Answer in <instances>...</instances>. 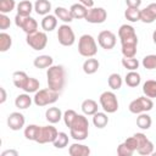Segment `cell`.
I'll return each instance as SVG.
<instances>
[{
  "label": "cell",
  "instance_id": "1",
  "mask_svg": "<svg viewBox=\"0 0 156 156\" xmlns=\"http://www.w3.org/2000/svg\"><path fill=\"white\" fill-rule=\"evenodd\" d=\"M48 87L55 91L61 93L66 84V69L62 65H52L46 71Z\"/></svg>",
  "mask_w": 156,
  "mask_h": 156
},
{
  "label": "cell",
  "instance_id": "2",
  "mask_svg": "<svg viewBox=\"0 0 156 156\" xmlns=\"http://www.w3.org/2000/svg\"><path fill=\"white\" fill-rule=\"evenodd\" d=\"M89 134V121L85 115H77L74 122L69 127V136L76 141H83Z\"/></svg>",
  "mask_w": 156,
  "mask_h": 156
},
{
  "label": "cell",
  "instance_id": "3",
  "mask_svg": "<svg viewBox=\"0 0 156 156\" xmlns=\"http://www.w3.org/2000/svg\"><path fill=\"white\" fill-rule=\"evenodd\" d=\"M58 98H60V93L55 91L48 87L44 89H39L37 93H34L33 102L38 107H44V106L55 104L58 100Z\"/></svg>",
  "mask_w": 156,
  "mask_h": 156
},
{
  "label": "cell",
  "instance_id": "4",
  "mask_svg": "<svg viewBox=\"0 0 156 156\" xmlns=\"http://www.w3.org/2000/svg\"><path fill=\"white\" fill-rule=\"evenodd\" d=\"M78 52L83 57H94L98 52V44L93 35L83 34L78 39Z\"/></svg>",
  "mask_w": 156,
  "mask_h": 156
},
{
  "label": "cell",
  "instance_id": "5",
  "mask_svg": "<svg viewBox=\"0 0 156 156\" xmlns=\"http://www.w3.org/2000/svg\"><path fill=\"white\" fill-rule=\"evenodd\" d=\"M152 107H154L152 99L144 95V96H139V98L134 99L133 101H130V104L128 106V110H129V112H132L134 115H139V113L151 111Z\"/></svg>",
  "mask_w": 156,
  "mask_h": 156
},
{
  "label": "cell",
  "instance_id": "6",
  "mask_svg": "<svg viewBox=\"0 0 156 156\" xmlns=\"http://www.w3.org/2000/svg\"><path fill=\"white\" fill-rule=\"evenodd\" d=\"M100 106L106 113H115L118 110V99L113 91H104L99 98Z\"/></svg>",
  "mask_w": 156,
  "mask_h": 156
},
{
  "label": "cell",
  "instance_id": "7",
  "mask_svg": "<svg viewBox=\"0 0 156 156\" xmlns=\"http://www.w3.org/2000/svg\"><path fill=\"white\" fill-rule=\"evenodd\" d=\"M57 40L62 46H72L76 41V34L68 23H63L57 28Z\"/></svg>",
  "mask_w": 156,
  "mask_h": 156
},
{
  "label": "cell",
  "instance_id": "8",
  "mask_svg": "<svg viewBox=\"0 0 156 156\" xmlns=\"http://www.w3.org/2000/svg\"><path fill=\"white\" fill-rule=\"evenodd\" d=\"M26 43L29 45V48H32L33 50H43L46 48L48 45V35L43 30V32H34V33H30V34H27V38H26Z\"/></svg>",
  "mask_w": 156,
  "mask_h": 156
},
{
  "label": "cell",
  "instance_id": "9",
  "mask_svg": "<svg viewBox=\"0 0 156 156\" xmlns=\"http://www.w3.org/2000/svg\"><path fill=\"white\" fill-rule=\"evenodd\" d=\"M15 24L21 28L26 34H30L38 30V22L32 16H21L16 13L15 16Z\"/></svg>",
  "mask_w": 156,
  "mask_h": 156
},
{
  "label": "cell",
  "instance_id": "10",
  "mask_svg": "<svg viewBox=\"0 0 156 156\" xmlns=\"http://www.w3.org/2000/svg\"><path fill=\"white\" fill-rule=\"evenodd\" d=\"M118 38L121 40V45L123 44H138V35L135 29L130 24H122L118 29Z\"/></svg>",
  "mask_w": 156,
  "mask_h": 156
},
{
  "label": "cell",
  "instance_id": "11",
  "mask_svg": "<svg viewBox=\"0 0 156 156\" xmlns=\"http://www.w3.org/2000/svg\"><path fill=\"white\" fill-rule=\"evenodd\" d=\"M138 141V150L136 152L139 155L143 156H147V155H152L154 152V144L152 141L144 134V133H135L133 134Z\"/></svg>",
  "mask_w": 156,
  "mask_h": 156
},
{
  "label": "cell",
  "instance_id": "12",
  "mask_svg": "<svg viewBox=\"0 0 156 156\" xmlns=\"http://www.w3.org/2000/svg\"><path fill=\"white\" fill-rule=\"evenodd\" d=\"M107 18V11L104 7H90L88 9V13L85 16V21L93 24L104 23Z\"/></svg>",
  "mask_w": 156,
  "mask_h": 156
},
{
  "label": "cell",
  "instance_id": "13",
  "mask_svg": "<svg viewBox=\"0 0 156 156\" xmlns=\"http://www.w3.org/2000/svg\"><path fill=\"white\" fill-rule=\"evenodd\" d=\"M58 132L57 129L50 123L48 126H41L40 128V133L38 136L37 143L38 144H48V143H54V140L56 139Z\"/></svg>",
  "mask_w": 156,
  "mask_h": 156
},
{
  "label": "cell",
  "instance_id": "14",
  "mask_svg": "<svg viewBox=\"0 0 156 156\" xmlns=\"http://www.w3.org/2000/svg\"><path fill=\"white\" fill-rule=\"evenodd\" d=\"M98 43L105 50H111L117 43V37L111 30H101L98 34Z\"/></svg>",
  "mask_w": 156,
  "mask_h": 156
},
{
  "label": "cell",
  "instance_id": "15",
  "mask_svg": "<svg viewBox=\"0 0 156 156\" xmlns=\"http://www.w3.org/2000/svg\"><path fill=\"white\" fill-rule=\"evenodd\" d=\"M26 124V118L24 115L21 113L20 111L11 112L7 117V126L11 130H20L24 127Z\"/></svg>",
  "mask_w": 156,
  "mask_h": 156
},
{
  "label": "cell",
  "instance_id": "16",
  "mask_svg": "<svg viewBox=\"0 0 156 156\" xmlns=\"http://www.w3.org/2000/svg\"><path fill=\"white\" fill-rule=\"evenodd\" d=\"M156 20V2L149 4L146 7L140 10V21L143 23H152Z\"/></svg>",
  "mask_w": 156,
  "mask_h": 156
},
{
  "label": "cell",
  "instance_id": "17",
  "mask_svg": "<svg viewBox=\"0 0 156 156\" xmlns=\"http://www.w3.org/2000/svg\"><path fill=\"white\" fill-rule=\"evenodd\" d=\"M90 152V147L80 143H74L68 147V154L71 156H89Z\"/></svg>",
  "mask_w": 156,
  "mask_h": 156
},
{
  "label": "cell",
  "instance_id": "18",
  "mask_svg": "<svg viewBox=\"0 0 156 156\" xmlns=\"http://www.w3.org/2000/svg\"><path fill=\"white\" fill-rule=\"evenodd\" d=\"M57 17L55 15H45L43 16V20L40 22V26H41V29L44 32H52L54 29H56L57 27Z\"/></svg>",
  "mask_w": 156,
  "mask_h": 156
},
{
  "label": "cell",
  "instance_id": "19",
  "mask_svg": "<svg viewBox=\"0 0 156 156\" xmlns=\"http://www.w3.org/2000/svg\"><path fill=\"white\" fill-rule=\"evenodd\" d=\"M62 117H63V113H62V111L58 107L52 106V107H49L45 111V118L51 124H55V123L60 122L62 119Z\"/></svg>",
  "mask_w": 156,
  "mask_h": 156
},
{
  "label": "cell",
  "instance_id": "20",
  "mask_svg": "<svg viewBox=\"0 0 156 156\" xmlns=\"http://www.w3.org/2000/svg\"><path fill=\"white\" fill-rule=\"evenodd\" d=\"M33 65L35 68L38 69H44V68H49L50 66L54 65V58L50 55H39L34 58Z\"/></svg>",
  "mask_w": 156,
  "mask_h": 156
},
{
  "label": "cell",
  "instance_id": "21",
  "mask_svg": "<svg viewBox=\"0 0 156 156\" xmlns=\"http://www.w3.org/2000/svg\"><path fill=\"white\" fill-rule=\"evenodd\" d=\"M28 79H29V76H28L24 71H16V72H13V74H12L13 85H15L16 88H18V89H22V90H23V88L26 87Z\"/></svg>",
  "mask_w": 156,
  "mask_h": 156
},
{
  "label": "cell",
  "instance_id": "22",
  "mask_svg": "<svg viewBox=\"0 0 156 156\" xmlns=\"http://www.w3.org/2000/svg\"><path fill=\"white\" fill-rule=\"evenodd\" d=\"M99 67H100V62L95 57H88L83 62V72L85 74H94V73H96Z\"/></svg>",
  "mask_w": 156,
  "mask_h": 156
},
{
  "label": "cell",
  "instance_id": "23",
  "mask_svg": "<svg viewBox=\"0 0 156 156\" xmlns=\"http://www.w3.org/2000/svg\"><path fill=\"white\" fill-rule=\"evenodd\" d=\"M32 102H33V98H30L28 93L20 94V95H17L16 99H15V106H16L18 110H26V108L30 107Z\"/></svg>",
  "mask_w": 156,
  "mask_h": 156
},
{
  "label": "cell",
  "instance_id": "24",
  "mask_svg": "<svg viewBox=\"0 0 156 156\" xmlns=\"http://www.w3.org/2000/svg\"><path fill=\"white\" fill-rule=\"evenodd\" d=\"M80 108H82V112L85 115V116H93L95 112L99 111V106H98V102L93 99H85L82 105H80Z\"/></svg>",
  "mask_w": 156,
  "mask_h": 156
},
{
  "label": "cell",
  "instance_id": "25",
  "mask_svg": "<svg viewBox=\"0 0 156 156\" xmlns=\"http://www.w3.org/2000/svg\"><path fill=\"white\" fill-rule=\"evenodd\" d=\"M40 128H41V126H38V124H28L27 127H24V130H23L24 138L27 140L37 143L39 133H40Z\"/></svg>",
  "mask_w": 156,
  "mask_h": 156
},
{
  "label": "cell",
  "instance_id": "26",
  "mask_svg": "<svg viewBox=\"0 0 156 156\" xmlns=\"http://www.w3.org/2000/svg\"><path fill=\"white\" fill-rule=\"evenodd\" d=\"M69 11H71L73 20H82V18H85V16L88 13V7L80 2H77L69 7Z\"/></svg>",
  "mask_w": 156,
  "mask_h": 156
},
{
  "label": "cell",
  "instance_id": "27",
  "mask_svg": "<svg viewBox=\"0 0 156 156\" xmlns=\"http://www.w3.org/2000/svg\"><path fill=\"white\" fill-rule=\"evenodd\" d=\"M34 11L40 16L49 15L51 11V2L49 0H37L34 2Z\"/></svg>",
  "mask_w": 156,
  "mask_h": 156
},
{
  "label": "cell",
  "instance_id": "28",
  "mask_svg": "<svg viewBox=\"0 0 156 156\" xmlns=\"http://www.w3.org/2000/svg\"><path fill=\"white\" fill-rule=\"evenodd\" d=\"M54 12H55V16H56L60 21H62L63 23H71V22L73 21V17H72V15H71L69 9H66V7H63V6H57V7L54 10Z\"/></svg>",
  "mask_w": 156,
  "mask_h": 156
},
{
  "label": "cell",
  "instance_id": "29",
  "mask_svg": "<svg viewBox=\"0 0 156 156\" xmlns=\"http://www.w3.org/2000/svg\"><path fill=\"white\" fill-rule=\"evenodd\" d=\"M107 123H108V117H107V113L105 111L104 112L98 111V112H95L93 115V124H94V127H96L99 129H102V128H105L107 126Z\"/></svg>",
  "mask_w": 156,
  "mask_h": 156
},
{
  "label": "cell",
  "instance_id": "30",
  "mask_svg": "<svg viewBox=\"0 0 156 156\" xmlns=\"http://www.w3.org/2000/svg\"><path fill=\"white\" fill-rule=\"evenodd\" d=\"M124 82L129 88H136L141 82V77L136 71H129L124 77Z\"/></svg>",
  "mask_w": 156,
  "mask_h": 156
},
{
  "label": "cell",
  "instance_id": "31",
  "mask_svg": "<svg viewBox=\"0 0 156 156\" xmlns=\"http://www.w3.org/2000/svg\"><path fill=\"white\" fill-rule=\"evenodd\" d=\"M17 13L21 16H30L32 11L34 10V5L29 0H22L17 4Z\"/></svg>",
  "mask_w": 156,
  "mask_h": 156
},
{
  "label": "cell",
  "instance_id": "32",
  "mask_svg": "<svg viewBox=\"0 0 156 156\" xmlns=\"http://www.w3.org/2000/svg\"><path fill=\"white\" fill-rule=\"evenodd\" d=\"M152 124V119L150 117V115H147V112H144V113H139L138 117H136V126L143 129V130H147L150 129Z\"/></svg>",
  "mask_w": 156,
  "mask_h": 156
},
{
  "label": "cell",
  "instance_id": "33",
  "mask_svg": "<svg viewBox=\"0 0 156 156\" xmlns=\"http://www.w3.org/2000/svg\"><path fill=\"white\" fill-rule=\"evenodd\" d=\"M143 93L145 96L154 99L156 98V80L155 79H147L143 84Z\"/></svg>",
  "mask_w": 156,
  "mask_h": 156
},
{
  "label": "cell",
  "instance_id": "34",
  "mask_svg": "<svg viewBox=\"0 0 156 156\" xmlns=\"http://www.w3.org/2000/svg\"><path fill=\"white\" fill-rule=\"evenodd\" d=\"M107 84L112 90H119L123 84V79L119 73H111L107 78Z\"/></svg>",
  "mask_w": 156,
  "mask_h": 156
},
{
  "label": "cell",
  "instance_id": "35",
  "mask_svg": "<svg viewBox=\"0 0 156 156\" xmlns=\"http://www.w3.org/2000/svg\"><path fill=\"white\" fill-rule=\"evenodd\" d=\"M124 17L127 21L134 23L140 21V9L139 7H128L124 11Z\"/></svg>",
  "mask_w": 156,
  "mask_h": 156
},
{
  "label": "cell",
  "instance_id": "36",
  "mask_svg": "<svg viewBox=\"0 0 156 156\" xmlns=\"http://www.w3.org/2000/svg\"><path fill=\"white\" fill-rule=\"evenodd\" d=\"M68 141H69V136L67 133L65 132H58L56 139L54 140L52 145L56 147V149H65L67 145H68Z\"/></svg>",
  "mask_w": 156,
  "mask_h": 156
},
{
  "label": "cell",
  "instance_id": "37",
  "mask_svg": "<svg viewBox=\"0 0 156 156\" xmlns=\"http://www.w3.org/2000/svg\"><path fill=\"white\" fill-rule=\"evenodd\" d=\"M11 46H12L11 35L5 33V32H1L0 33V51L1 52H6Z\"/></svg>",
  "mask_w": 156,
  "mask_h": 156
},
{
  "label": "cell",
  "instance_id": "38",
  "mask_svg": "<svg viewBox=\"0 0 156 156\" xmlns=\"http://www.w3.org/2000/svg\"><path fill=\"white\" fill-rule=\"evenodd\" d=\"M121 62H122V66L128 71H136L140 65V62L135 57H123Z\"/></svg>",
  "mask_w": 156,
  "mask_h": 156
},
{
  "label": "cell",
  "instance_id": "39",
  "mask_svg": "<svg viewBox=\"0 0 156 156\" xmlns=\"http://www.w3.org/2000/svg\"><path fill=\"white\" fill-rule=\"evenodd\" d=\"M40 88V83L37 78H33V77H29L26 87L23 88V91L24 93H28V94H32V93H37Z\"/></svg>",
  "mask_w": 156,
  "mask_h": 156
},
{
  "label": "cell",
  "instance_id": "40",
  "mask_svg": "<svg viewBox=\"0 0 156 156\" xmlns=\"http://www.w3.org/2000/svg\"><path fill=\"white\" fill-rule=\"evenodd\" d=\"M136 48H138V44H123L121 49L123 57H135L136 50H138Z\"/></svg>",
  "mask_w": 156,
  "mask_h": 156
},
{
  "label": "cell",
  "instance_id": "41",
  "mask_svg": "<svg viewBox=\"0 0 156 156\" xmlns=\"http://www.w3.org/2000/svg\"><path fill=\"white\" fill-rule=\"evenodd\" d=\"M17 7L15 0H0V13H10Z\"/></svg>",
  "mask_w": 156,
  "mask_h": 156
},
{
  "label": "cell",
  "instance_id": "42",
  "mask_svg": "<svg viewBox=\"0 0 156 156\" xmlns=\"http://www.w3.org/2000/svg\"><path fill=\"white\" fill-rule=\"evenodd\" d=\"M141 65L145 69H156V54L146 55L143 58Z\"/></svg>",
  "mask_w": 156,
  "mask_h": 156
},
{
  "label": "cell",
  "instance_id": "43",
  "mask_svg": "<svg viewBox=\"0 0 156 156\" xmlns=\"http://www.w3.org/2000/svg\"><path fill=\"white\" fill-rule=\"evenodd\" d=\"M77 115H78V113H77L74 110H66V111L63 112V117H62V119H63V122H65V126L69 128V127L72 126V123L74 122Z\"/></svg>",
  "mask_w": 156,
  "mask_h": 156
},
{
  "label": "cell",
  "instance_id": "44",
  "mask_svg": "<svg viewBox=\"0 0 156 156\" xmlns=\"http://www.w3.org/2000/svg\"><path fill=\"white\" fill-rule=\"evenodd\" d=\"M133 154H134V151L128 145H126L124 141L117 146V155L118 156H132Z\"/></svg>",
  "mask_w": 156,
  "mask_h": 156
},
{
  "label": "cell",
  "instance_id": "45",
  "mask_svg": "<svg viewBox=\"0 0 156 156\" xmlns=\"http://www.w3.org/2000/svg\"><path fill=\"white\" fill-rule=\"evenodd\" d=\"M11 26V20L6 13H0V29L5 30L7 28H10Z\"/></svg>",
  "mask_w": 156,
  "mask_h": 156
},
{
  "label": "cell",
  "instance_id": "46",
  "mask_svg": "<svg viewBox=\"0 0 156 156\" xmlns=\"http://www.w3.org/2000/svg\"><path fill=\"white\" fill-rule=\"evenodd\" d=\"M124 144L126 145H128L134 152L138 150V141H136V139H135V136L133 135V136H129V138H127L126 140H124Z\"/></svg>",
  "mask_w": 156,
  "mask_h": 156
},
{
  "label": "cell",
  "instance_id": "47",
  "mask_svg": "<svg viewBox=\"0 0 156 156\" xmlns=\"http://www.w3.org/2000/svg\"><path fill=\"white\" fill-rule=\"evenodd\" d=\"M128 7H139L141 5V0H126Z\"/></svg>",
  "mask_w": 156,
  "mask_h": 156
},
{
  "label": "cell",
  "instance_id": "48",
  "mask_svg": "<svg viewBox=\"0 0 156 156\" xmlns=\"http://www.w3.org/2000/svg\"><path fill=\"white\" fill-rule=\"evenodd\" d=\"M18 156V151L17 150H5V151H2L1 152V156Z\"/></svg>",
  "mask_w": 156,
  "mask_h": 156
},
{
  "label": "cell",
  "instance_id": "49",
  "mask_svg": "<svg viewBox=\"0 0 156 156\" xmlns=\"http://www.w3.org/2000/svg\"><path fill=\"white\" fill-rule=\"evenodd\" d=\"M0 93H1V99H0V104H4L7 99V94H6V90L4 87H0Z\"/></svg>",
  "mask_w": 156,
  "mask_h": 156
},
{
  "label": "cell",
  "instance_id": "50",
  "mask_svg": "<svg viewBox=\"0 0 156 156\" xmlns=\"http://www.w3.org/2000/svg\"><path fill=\"white\" fill-rule=\"evenodd\" d=\"M78 2L83 4V5H84V6H87L88 9H90V7H93V6H94V0H78Z\"/></svg>",
  "mask_w": 156,
  "mask_h": 156
},
{
  "label": "cell",
  "instance_id": "51",
  "mask_svg": "<svg viewBox=\"0 0 156 156\" xmlns=\"http://www.w3.org/2000/svg\"><path fill=\"white\" fill-rule=\"evenodd\" d=\"M152 41H154V44L156 45V29H155L154 33H152Z\"/></svg>",
  "mask_w": 156,
  "mask_h": 156
},
{
  "label": "cell",
  "instance_id": "52",
  "mask_svg": "<svg viewBox=\"0 0 156 156\" xmlns=\"http://www.w3.org/2000/svg\"><path fill=\"white\" fill-rule=\"evenodd\" d=\"M152 155H154V156H156V151H154V152H152Z\"/></svg>",
  "mask_w": 156,
  "mask_h": 156
}]
</instances>
